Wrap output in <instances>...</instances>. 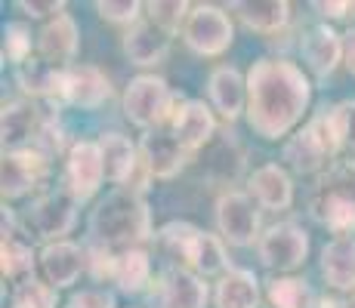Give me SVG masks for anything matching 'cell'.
Wrapping results in <instances>:
<instances>
[{
	"instance_id": "obj_1",
	"label": "cell",
	"mask_w": 355,
	"mask_h": 308,
	"mask_svg": "<svg viewBox=\"0 0 355 308\" xmlns=\"http://www.w3.org/2000/svg\"><path fill=\"white\" fill-rule=\"evenodd\" d=\"M309 78L288 59H259L248 74V123L263 139H282L309 108Z\"/></svg>"
},
{
	"instance_id": "obj_2",
	"label": "cell",
	"mask_w": 355,
	"mask_h": 308,
	"mask_svg": "<svg viewBox=\"0 0 355 308\" xmlns=\"http://www.w3.org/2000/svg\"><path fill=\"white\" fill-rule=\"evenodd\" d=\"M90 235L99 246H124L136 250V244L152 237V216L136 188H114L99 201V207L90 216Z\"/></svg>"
},
{
	"instance_id": "obj_3",
	"label": "cell",
	"mask_w": 355,
	"mask_h": 308,
	"mask_svg": "<svg viewBox=\"0 0 355 308\" xmlns=\"http://www.w3.org/2000/svg\"><path fill=\"white\" fill-rule=\"evenodd\" d=\"M340 139H337V129H334V120H331V111L315 114L306 129H300L297 136L284 145V161L291 163L297 173H315L322 170L327 161H334V154L340 152Z\"/></svg>"
},
{
	"instance_id": "obj_4",
	"label": "cell",
	"mask_w": 355,
	"mask_h": 308,
	"mask_svg": "<svg viewBox=\"0 0 355 308\" xmlns=\"http://www.w3.org/2000/svg\"><path fill=\"white\" fill-rule=\"evenodd\" d=\"M176 96L167 90L161 78H152V74H142V78L130 80L127 96H124V111L130 123H136L139 129H158L167 127L170 114L176 108Z\"/></svg>"
},
{
	"instance_id": "obj_5",
	"label": "cell",
	"mask_w": 355,
	"mask_h": 308,
	"mask_svg": "<svg viewBox=\"0 0 355 308\" xmlns=\"http://www.w3.org/2000/svg\"><path fill=\"white\" fill-rule=\"evenodd\" d=\"M232 34H235L232 31V22L220 6L198 3L189 12V22L182 28V40L198 56H220L223 50H229Z\"/></svg>"
},
{
	"instance_id": "obj_6",
	"label": "cell",
	"mask_w": 355,
	"mask_h": 308,
	"mask_svg": "<svg viewBox=\"0 0 355 308\" xmlns=\"http://www.w3.org/2000/svg\"><path fill=\"white\" fill-rule=\"evenodd\" d=\"M257 253H259V262H263L266 269L293 271L306 262L309 237H306V231L300 228V225L278 222L257 241Z\"/></svg>"
},
{
	"instance_id": "obj_7",
	"label": "cell",
	"mask_w": 355,
	"mask_h": 308,
	"mask_svg": "<svg viewBox=\"0 0 355 308\" xmlns=\"http://www.w3.org/2000/svg\"><path fill=\"white\" fill-rule=\"evenodd\" d=\"M74 210H78V201L68 188L50 191V194L37 197L31 203L28 216H25V225L31 228V235L44 237V241H56L71 231L74 225Z\"/></svg>"
},
{
	"instance_id": "obj_8",
	"label": "cell",
	"mask_w": 355,
	"mask_h": 308,
	"mask_svg": "<svg viewBox=\"0 0 355 308\" xmlns=\"http://www.w3.org/2000/svg\"><path fill=\"white\" fill-rule=\"evenodd\" d=\"M216 225L232 246H250L259 231V213L254 210V201L241 191H226L216 201Z\"/></svg>"
},
{
	"instance_id": "obj_9",
	"label": "cell",
	"mask_w": 355,
	"mask_h": 308,
	"mask_svg": "<svg viewBox=\"0 0 355 308\" xmlns=\"http://www.w3.org/2000/svg\"><path fill=\"white\" fill-rule=\"evenodd\" d=\"M102 176H105V163L96 142H74L65 167V188L74 194V201H87L96 194Z\"/></svg>"
},
{
	"instance_id": "obj_10",
	"label": "cell",
	"mask_w": 355,
	"mask_h": 308,
	"mask_svg": "<svg viewBox=\"0 0 355 308\" xmlns=\"http://www.w3.org/2000/svg\"><path fill=\"white\" fill-rule=\"evenodd\" d=\"M152 302L158 308H204L207 305V284L189 269H170L155 280Z\"/></svg>"
},
{
	"instance_id": "obj_11",
	"label": "cell",
	"mask_w": 355,
	"mask_h": 308,
	"mask_svg": "<svg viewBox=\"0 0 355 308\" xmlns=\"http://www.w3.org/2000/svg\"><path fill=\"white\" fill-rule=\"evenodd\" d=\"M167 129L180 139V145L192 154L214 139L216 120L204 102H182L180 99L173 108V114H170V120H167Z\"/></svg>"
},
{
	"instance_id": "obj_12",
	"label": "cell",
	"mask_w": 355,
	"mask_h": 308,
	"mask_svg": "<svg viewBox=\"0 0 355 308\" xmlns=\"http://www.w3.org/2000/svg\"><path fill=\"white\" fill-rule=\"evenodd\" d=\"M186 161H189V152L180 145V139L167 127L146 133V139H142V167H146L148 176L170 179V176H176L186 167Z\"/></svg>"
},
{
	"instance_id": "obj_13",
	"label": "cell",
	"mask_w": 355,
	"mask_h": 308,
	"mask_svg": "<svg viewBox=\"0 0 355 308\" xmlns=\"http://www.w3.org/2000/svg\"><path fill=\"white\" fill-rule=\"evenodd\" d=\"M46 173V154L37 148H22V152L3 154V197H22L44 179Z\"/></svg>"
},
{
	"instance_id": "obj_14",
	"label": "cell",
	"mask_w": 355,
	"mask_h": 308,
	"mask_svg": "<svg viewBox=\"0 0 355 308\" xmlns=\"http://www.w3.org/2000/svg\"><path fill=\"white\" fill-rule=\"evenodd\" d=\"M37 50H40V59L50 62L56 68H71L68 62L74 59L78 53V25L74 19L62 12V16H53L50 22L44 25L37 37Z\"/></svg>"
},
{
	"instance_id": "obj_15",
	"label": "cell",
	"mask_w": 355,
	"mask_h": 308,
	"mask_svg": "<svg viewBox=\"0 0 355 308\" xmlns=\"http://www.w3.org/2000/svg\"><path fill=\"white\" fill-rule=\"evenodd\" d=\"M112 96L108 78L93 65H71L65 71V90L62 99L78 108H99Z\"/></svg>"
},
{
	"instance_id": "obj_16",
	"label": "cell",
	"mask_w": 355,
	"mask_h": 308,
	"mask_svg": "<svg viewBox=\"0 0 355 308\" xmlns=\"http://www.w3.org/2000/svg\"><path fill=\"white\" fill-rule=\"evenodd\" d=\"M3 148L6 152H22L31 139H37L44 133V120L34 102H6L3 105Z\"/></svg>"
},
{
	"instance_id": "obj_17",
	"label": "cell",
	"mask_w": 355,
	"mask_h": 308,
	"mask_svg": "<svg viewBox=\"0 0 355 308\" xmlns=\"http://www.w3.org/2000/svg\"><path fill=\"white\" fill-rule=\"evenodd\" d=\"M300 50H303V59H306V65L312 68V74H315V78H327V74L337 68L340 56H343V40L327 28V25H312V28L303 31Z\"/></svg>"
},
{
	"instance_id": "obj_18",
	"label": "cell",
	"mask_w": 355,
	"mask_h": 308,
	"mask_svg": "<svg viewBox=\"0 0 355 308\" xmlns=\"http://www.w3.org/2000/svg\"><path fill=\"white\" fill-rule=\"evenodd\" d=\"M40 269H44V278L50 287H56V290L71 287L78 280L80 269H84V253H80L78 244L56 241L40 253Z\"/></svg>"
},
{
	"instance_id": "obj_19",
	"label": "cell",
	"mask_w": 355,
	"mask_h": 308,
	"mask_svg": "<svg viewBox=\"0 0 355 308\" xmlns=\"http://www.w3.org/2000/svg\"><path fill=\"white\" fill-rule=\"evenodd\" d=\"M250 197L266 210H288L293 201L291 176L278 163H266L250 176Z\"/></svg>"
},
{
	"instance_id": "obj_20",
	"label": "cell",
	"mask_w": 355,
	"mask_h": 308,
	"mask_svg": "<svg viewBox=\"0 0 355 308\" xmlns=\"http://www.w3.org/2000/svg\"><path fill=\"white\" fill-rule=\"evenodd\" d=\"M99 152H102V163H105V179L114 182V185H124L133 179L136 167L142 163V157L136 154L133 142L121 133H105L102 139L96 142Z\"/></svg>"
},
{
	"instance_id": "obj_21",
	"label": "cell",
	"mask_w": 355,
	"mask_h": 308,
	"mask_svg": "<svg viewBox=\"0 0 355 308\" xmlns=\"http://www.w3.org/2000/svg\"><path fill=\"white\" fill-rule=\"evenodd\" d=\"M170 37L164 34L158 25L152 22H136L133 28L124 34V53L133 65H158V62L167 56Z\"/></svg>"
},
{
	"instance_id": "obj_22",
	"label": "cell",
	"mask_w": 355,
	"mask_h": 308,
	"mask_svg": "<svg viewBox=\"0 0 355 308\" xmlns=\"http://www.w3.org/2000/svg\"><path fill=\"white\" fill-rule=\"evenodd\" d=\"M322 275L334 290H355V237H334L322 250Z\"/></svg>"
},
{
	"instance_id": "obj_23",
	"label": "cell",
	"mask_w": 355,
	"mask_h": 308,
	"mask_svg": "<svg viewBox=\"0 0 355 308\" xmlns=\"http://www.w3.org/2000/svg\"><path fill=\"white\" fill-rule=\"evenodd\" d=\"M210 99H214L216 111L232 123L248 105V84H244V78L235 68L223 65L210 74Z\"/></svg>"
},
{
	"instance_id": "obj_24",
	"label": "cell",
	"mask_w": 355,
	"mask_h": 308,
	"mask_svg": "<svg viewBox=\"0 0 355 308\" xmlns=\"http://www.w3.org/2000/svg\"><path fill=\"white\" fill-rule=\"evenodd\" d=\"M0 269H3V278L10 280L12 287H25L34 280V250L28 246V241H22L19 237V231L6 228L3 225V250H0Z\"/></svg>"
},
{
	"instance_id": "obj_25",
	"label": "cell",
	"mask_w": 355,
	"mask_h": 308,
	"mask_svg": "<svg viewBox=\"0 0 355 308\" xmlns=\"http://www.w3.org/2000/svg\"><path fill=\"white\" fill-rule=\"evenodd\" d=\"M65 71L68 68H56L40 56H34V59H25L22 65H16V80L31 96H62Z\"/></svg>"
},
{
	"instance_id": "obj_26",
	"label": "cell",
	"mask_w": 355,
	"mask_h": 308,
	"mask_svg": "<svg viewBox=\"0 0 355 308\" xmlns=\"http://www.w3.org/2000/svg\"><path fill=\"white\" fill-rule=\"evenodd\" d=\"M259 280L248 269H229L216 284V308H257Z\"/></svg>"
},
{
	"instance_id": "obj_27",
	"label": "cell",
	"mask_w": 355,
	"mask_h": 308,
	"mask_svg": "<svg viewBox=\"0 0 355 308\" xmlns=\"http://www.w3.org/2000/svg\"><path fill=\"white\" fill-rule=\"evenodd\" d=\"M232 12H238L244 25L250 31L259 34H275L288 25L291 6L282 0H257V3H232Z\"/></svg>"
},
{
	"instance_id": "obj_28",
	"label": "cell",
	"mask_w": 355,
	"mask_h": 308,
	"mask_svg": "<svg viewBox=\"0 0 355 308\" xmlns=\"http://www.w3.org/2000/svg\"><path fill=\"white\" fill-rule=\"evenodd\" d=\"M148 275H152V262H148L146 250H124L118 253V265H114V284L124 293H139L146 290Z\"/></svg>"
},
{
	"instance_id": "obj_29",
	"label": "cell",
	"mask_w": 355,
	"mask_h": 308,
	"mask_svg": "<svg viewBox=\"0 0 355 308\" xmlns=\"http://www.w3.org/2000/svg\"><path fill=\"white\" fill-rule=\"evenodd\" d=\"M198 237H201V228L189 222H170L158 231V246L167 253L170 259H182L186 265H192Z\"/></svg>"
},
{
	"instance_id": "obj_30",
	"label": "cell",
	"mask_w": 355,
	"mask_h": 308,
	"mask_svg": "<svg viewBox=\"0 0 355 308\" xmlns=\"http://www.w3.org/2000/svg\"><path fill=\"white\" fill-rule=\"evenodd\" d=\"M266 296H269L272 308H312L315 305L312 287L300 278H272Z\"/></svg>"
},
{
	"instance_id": "obj_31",
	"label": "cell",
	"mask_w": 355,
	"mask_h": 308,
	"mask_svg": "<svg viewBox=\"0 0 355 308\" xmlns=\"http://www.w3.org/2000/svg\"><path fill=\"white\" fill-rule=\"evenodd\" d=\"M315 197H334V201H346L355 207V161L334 167L318 185Z\"/></svg>"
},
{
	"instance_id": "obj_32",
	"label": "cell",
	"mask_w": 355,
	"mask_h": 308,
	"mask_svg": "<svg viewBox=\"0 0 355 308\" xmlns=\"http://www.w3.org/2000/svg\"><path fill=\"white\" fill-rule=\"evenodd\" d=\"M192 269L198 275H220L223 269H226V250H223V244L216 241L214 235H204L198 237V246H195V256H192Z\"/></svg>"
},
{
	"instance_id": "obj_33",
	"label": "cell",
	"mask_w": 355,
	"mask_h": 308,
	"mask_svg": "<svg viewBox=\"0 0 355 308\" xmlns=\"http://www.w3.org/2000/svg\"><path fill=\"white\" fill-rule=\"evenodd\" d=\"M189 12L192 10H189V3H182V0H170V3H148V19H152V25H158L167 37H173L180 28H186Z\"/></svg>"
},
{
	"instance_id": "obj_34",
	"label": "cell",
	"mask_w": 355,
	"mask_h": 308,
	"mask_svg": "<svg viewBox=\"0 0 355 308\" xmlns=\"http://www.w3.org/2000/svg\"><path fill=\"white\" fill-rule=\"evenodd\" d=\"M28 53H31V31H28V25L10 22L3 28V59H10L12 65H22L25 59H31Z\"/></svg>"
},
{
	"instance_id": "obj_35",
	"label": "cell",
	"mask_w": 355,
	"mask_h": 308,
	"mask_svg": "<svg viewBox=\"0 0 355 308\" xmlns=\"http://www.w3.org/2000/svg\"><path fill=\"white\" fill-rule=\"evenodd\" d=\"M12 308H56V287L31 280V284H25L16 290Z\"/></svg>"
},
{
	"instance_id": "obj_36",
	"label": "cell",
	"mask_w": 355,
	"mask_h": 308,
	"mask_svg": "<svg viewBox=\"0 0 355 308\" xmlns=\"http://www.w3.org/2000/svg\"><path fill=\"white\" fill-rule=\"evenodd\" d=\"M331 120L337 129V139L343 148H355V102H340L331 108Z\"/></svg>"
},
{
	"instance_id": "obj_37",
	"label": "cell",
	"mask_w": 355,
	"mask_h": 308,
	"mask_svg": "<svg viewBox=\"0 0 355 308\" xmlns=\"http://www.w3.org/2000/svg\"><path fill=\"white\" fill-rule=\"evenodd\" d=\"M99 16L108 19V22H133L139 19V3H133V0H121V3H96Z\"/></svg>"
},
{
	"instance_id": "obj_38",
	"label": "cell",
	"mask_w": 355,
	"mask_h": 308,
	"mask_svg": "<svg viewBox=\"0 0 355 308\" xmlns=\"http://www.w3.org/2000/svg\"><path fill=\"white\" fill-rule=\"evenodd\" d=\"M65 308H114V299L105 290H84V293H74Z\"/></svg>"
},
{
	"instance_id": "obj_39",
	"label": "cell",
	"mask_w": 355,
	"mask_h": 308,
	"mask_svg": "<svg viewBox=\"0 0 355 308\" xmlns=\"http://www.w3.org/2000/svg\"><path fill=\"white\" fill-rule=\"evenodd\" d=\"M16 6L28 12L31 19L50 16V12H53V16H62V10H65V3H59V0H44V3H40V0H31V3H25V0H22V3H16Z\"/></svg>"
},
{
	"instance_id": "obj_40",
	"label": "cell",
	"mask_w": 355,
	"mask_h": 308,
	"mask_svg": "<svg viewBox=\"0 0 355 308\" xmlns=\"http://www.w3.org/2000/svg\"><path fill=\"white\" fill-rule=\"evenodd\" d=\"M312 10H318L327 19H340L352 10V3H312Z\"/></svg>"
},
{
	"instance_id": "obj_41",
	"label": "cell",
	"mask_w": 355,
	"mask_h": 308,
	"mask_svg": "<svg viewBox=\"0 0 355 308\" xmlns=\"http://www.w3.org/2000/svg\"><path fill=\"white\" fill-rule=\"evenodd\" d=\"M343 59H346V68L355 74V28L343 37Z\"/></svg>"
},
{
	"instance_id": "obj_42",
	"label": "cell",
	"mask_w": 355,
	"mask_h": 308,
	"mask_svg": "<svg viewBox=\"0 0 355 308\" xmlns=\"http://www.w3.org/2000/svg\"><path fill=\"white\" fill-rule=\"evenodd\" d=\"M318 308H343V302H337V299H322Z\"/></svg>"
}]
</instances>
